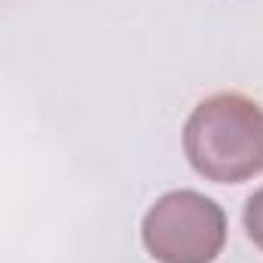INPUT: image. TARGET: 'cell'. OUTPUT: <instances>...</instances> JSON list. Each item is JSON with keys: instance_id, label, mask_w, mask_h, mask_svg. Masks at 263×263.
<instances>
[{"instance_id": "obj_2", "label": "cell", "mask_w": 263, "mask_h": 263, "mask_svg": "<svg viewBox=\"0 0 263 263\" xmlns=\"http://www.w3.org/2000/svg\"><path fill=\"white\" fill-rule=\"evenodd\" d=\"M141 239L156 263H214L227 245V214L196 190H175L150 205Z\"/></svg>"}, {"instance_id": "obj_1", "label": "cell", "mask_w": 263, "mask_h": 263, "mask_svg": "<svg viewBox=\"0 0 263 263\" xmlns=\"http://www.w3.org/2000/svg\"><path fill=\"white\" fill-rule=\"evenodd\" d=\"M184 153L205 181L242 184L263 172V107L242 92L199 101L184 126Z\"/></svg>"}, {"instance_id": "obj_3", "label": "cell", "mask_w": 263, "mask_h": 263, "mask_svg": "<svg viewBox=\"0 0 263 263\" xmlns=\"http://www.w3.org/2000/svg\"><path fill=\"white\" fill-rule=\"evenodd\" d=\"M242 220H245V233H248V239L263 251V187L245 202V214H242Z\"/></svg>"}]
</instances>
